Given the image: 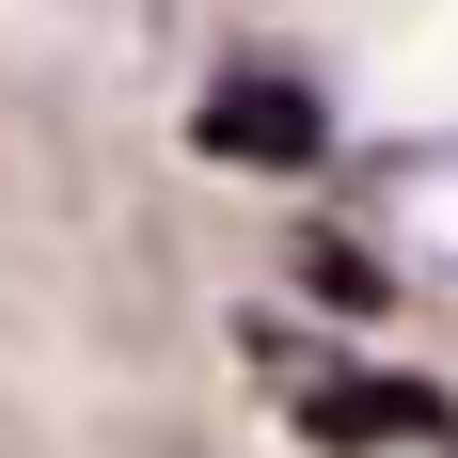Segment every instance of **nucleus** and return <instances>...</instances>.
I'll return each instance as SVG.
<instances>
[{
    "label": "nucleus",
    "instance_id": "f03ea898",
    "mask_svg": "<svg viewBox=\"0 0 458 458\" xmlns=\"http://www.w3.org/2000/svg\"><path fill=\"white\" fill-rule=\"evenodd\" d=\"M190 142H206V158H269V174H301V158H332V111H317L301 64H237V80H206Z\"/></svg>",
    "mask_w": 458,
    "mask_h": 458
},
{
    "label": "nucleus",
    "instance_id": "7ed1b4c3",
    "mask_svg": "<svg viewBox=\"0 0 458 458\" xmlns=\"http://www.w3.org/2000/svg\"><path fill=\"white\" fill-rule=\"evenodd\" d=\"M301 427L317 443H443V395H411V379H301Z\"/></svg>",
    "mask_w": 458,
    "mask_h": 458
},
{
    "label": "nucleus",
    "instance_id": "f257e3e1",
    "mask_svg": "<svg viewBox=\"0 0 458 458\" xmlns=\"http://www.w3.org/2000/svg\"><path fill=\"white\" fill-rule=\"evenodd\" d=\"M348 222H364L379 269L411 284H458V127H395L348 158Z\"/></svg>",
    "mask_w": 458,
    "mask_h": 458
}]
</instances>
